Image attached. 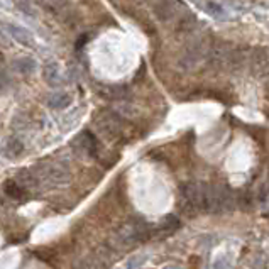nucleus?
<instances>
[{"instance_id": "nucleus-17", "label": "nucleus", "mask_w": 269, "mask_h": 269, "mask_svg": "<svg viewBox=\"0 0 269 269\" xmlns=\"http://www.w3.org/2000/svg\"><path fill=\"white\" fill-rule=\"evenodd\" d=\"M14 5L17 7L19 12H22L24 15H27V17H38V12H36L34 5L30 0H14Z\"/></svg>"}, {"instance_id": "nucleus-9", "label": "nucleus", "mask_w": 269, "mask_h": 269, "mask_svg": "<svg viewBox=\"0 0 269 269\" xmlns=\"http://www.w3.org/2000/svg\"><path fill=\"white\" fill-rule=\"evenodd\" d=\"M73 144H75L76 149H80L81 152H85L86 156H95L96 149H98V144H96L95 136L91 134V132H88V130L81 132V134L75 139Z\"/></svg>"}, {"instance_id": "nucleus-3", "label": "nucleus", "mask_w": 269, "mask_h": 269, "mask_svg": "<svg viewBox=\"0 0 269 269\" xmlns=\"http://www.w3.org/2000/svg\"><path fill=\"white\" fill-rule=\"evenodd\" d=\"M41 180H43L48 186H64L68 185L71 176L70 171L63 166H48L41 171Z\"/></svg>"}, {"instance_id": "nucleus-14", "label": "nucleus", "mask_w": 269, "mask_h": 269, "mask_svg": "<svg viewBox=\"0 0 269 269\" xmlns=\"http://www.w3.org/2000/svg\"><path fill=\"white\" fill-rule=\"evenodd\" d=\"M196 27V19H195V15H191V14H186L185 17H181L180 20H178V25H176V30L180 34H191L193 32V29Z\"/></svg>"}, {"instance_id": "nucleus-18", "label": "nucleus", "mask_w": 269, "mask_h": 269, "mask_svg": "<svg viewBox=\"0 0 269 269\" xmlns=\"http://www.w3.org/2000/svg\"><path fill=\"white\" fill-rule=\"evenodd\" d=\"M180 227V220L175 217V215H166L164 220L161 222V227H159V230H164V232H173V230H176V228Z\"/></svg>"}, {"instance_id": "nucleus-4", "label": "nucleus", "mask_w": 269, "mask_h": 269, "mask_svg": "<svg viewBox=\"0 0 269 269\" xmlns=\"http://www.w3.org/2000/svg\"><path fill=\"white\" fill-rule=\"evenodd\" d=\"M181 9L183 5L178 0H156L154 2V14L162 22H170V20L178 17Z\"/></svg>"}, {"instance_id": "nucleus-13", "label": "nucleus", "mask_w": 269, "mask_h": 269, "mask_svg": "<svg viewBox=\"0 0 269 269\" xmlns=\"http://www.w3.org/2000/svg\"><path fill=\"white\" fill-rule=\"evenodd\" d=\"M15 181L19 183L20 186L24 188V190H27V188H34V186H38V183H39V178L34 175L32 171H29V170H22L17 175V178H15Z\"/></svg>"}, {"instance_id": "nucleus-15", "label": "nucleus", "mask_w": 269, "mask_h": 269, "mask_svg": "<svg viewBox=\"0 0 269 269\" xmlns=\"http://www.w3.org/2000/svg\"><path fill=\"white\" fill-rule=\"evenodd\" d=\"M24 152V142L17 137H10L5 144V154L9 157H19Z\"/></svg>"}, {"instance_id": "nucleus-2", "label": "nucleus", "mask_w": 269, "mask_h": 269, "mask_svg": "<svg viewBox=\"0 0 269 269\" xmlns=\"http://www.w3.org/2000/svg\"><path fill=\"white\" fill-rule=\"evenodd\" d=\"M205 193H207V183L190 181L181 186V195L185 198V203L190 208H195V210H203Z\"/></svg>"}, {"instance_id": "nucleus-24", "label": "nucleus", "mask_w": 269, "mask_h": 269, "mask_svg": "<svg viewBox=\"0 0 269 269\" xmlns=\"http://www.w3.org/2000/svg\"><path fill=\"white\" fill-rule=\"evenodd\" d=\"M0 61H2V54H0Z\"/></svg>"}, {"instance_id": "nucleus-11", "label": "nucleus", "mask_w": 269, "mask_h": 269, "mask_svg": "<svg viewBox=\"0 0 269 269\" xmlns=\"http://www.w3.org/2000/svg\"><path fill=\"white\" fill-rule=\"evenodd\" d=\"M71 104V95L68 91H56V93H51L48 96V107L54 110H61L66 109Z\"/></svg>"}, {"instance_id": "nucleus-10", "label": "nucleus", "mask_w": 269, "mask_h": 269, "mask_svg": "<svg viewBox=\"0 0 269 269\" xmlns=\"http://www.w3.org/2000/svg\"><path fill=\"white\" fill-rule=\"evenodd\" d=\"M7 30H9L10 39L17 41L19 44L25 46V48H34V36L30 34L25 27H20V25H15V24H9Z\"/></svg>"}, {"instance_id": "nucleus-7", "label": "nucleus", "mask_w": 269, "mask_h": 269, "mask_svg": "<svg viewBox=\"0 0 269 269\" xmlns=\"http://www.w3.org/2000/svg\"><path fill=\"white\" fill-rule=\"evenodd\" d=\"M38 2L61 20H70L73 17V10H71L68 0H38Z\"/></svg>"}, {"instance_id": "nucleus-6", "label": "nucleus", "mask_w": 269, "mask_h": 269, "mask_svg": "<svg viewBox=\"0 0 269 269\" xmlns=\"http://www.w3.org/2000/svg\"><path fill=\"white\" fill-rule=\"evenodd\" d=\"M96 127L100 129V132H104L105 136L109 137H119L122 132V124L119 120V117L114 114H102L98 119H96Z\"/></svg>"}, {"instance_id": "nucleus-20", "label": "nucleus", "mask_w": 269, "mask_h": 269, "mask_svg": "<svg viewBox=\"0 0 269 269\" xmlns=\"http://www.w3.org/2000/svg\"><path fill=\"white\" fill-rule=\"evenodd\" d=\"M207 7H208L207 10L213 15V17H217V15H222V7H220V5L210 2V4H207Z\"/></svg>"}, {"instance_id": "nucleus-5", "label": "nucleus", "mask_w": 269, "mask_h": 269, "mask_svg": "<svg viewBox=\"0 0 269 269\" xmlns=\"http://www.w3.org/2000/svg\"><path fill=\"white\" fill-rule=\"evenodd\" d=\"M249 64L256 76H269V51L256 49L249 53Z\"/></svg>"}, {"instance_id": "nucleus-23", "label": "nucleus", "mask_w": 269, "mask_h": 269, "mask_svg": "<svg viewBox=\"0 0 269 269\" xmlns=\"http://www.w3.org/2000/svg\"><path fill=\"white\" fill-rule=\"evenodd\" d=\"M164 269H181V267H178V266H167V267H164Z\"/></svg>"}, {"instance_id": "nucleus-12", "label": "nucleus", "mask_w": 269, "mask_h": 269, "mask_svg": "<svg viewBox=\"0 0 269 269\" xmlns=\"http://www.w3.org/2000/svg\"><path fill=\"white\" fill-rule=\"evenodd\" d=\"M12 68L17 71L19 75H30L36 70V61L32 58H17V59H14Z\"/></svg>"}, {"instance_id": "nucleus-19", "label": "nucleus", "mask_w": 269, "mask_h": 269, "mask_svg": "<svg viewBox=\"0 0 269 269\" xmlns=\"http://www.w3.org/2000/svg\"><path fill=\"white\" fill-rule=\"evenodd\" d=\"M144 262H146V257H144V256L130 257V261L127 262V269H139Z\"/></svg>"}, {"instance_id": "nucleus-16", "label": "nucleus", "mask_w": 269, "mask_h": 269, "mask_svg": "<svg viewBox=\"0 0 269 269\" xmlns=\"http://www.w3.org/2000/svg\"><path fill=\"white\" fill-rule=\"evenodd\" d=\"M4 190L9 195V198H12V200H24L25 198V190L17 181H7L4 185Z\"/></svg>"}, {"instance_id": "nucleus-1", "label": "nucleus", "mask_w": 269, "mask_h": 269, "mask_svg": "<svg viewBox=\"0 0 269 269\" xmlns=\"http://www.w3.org/2000/svg\"><path fill=\"white\" fill-rule=\"evenodd\" d=\"M208 48H210V46H207L200 39L191 41V43L186 46L183 56L180 58V66H181V68H185V70L195 68V66L200 63L205 56H208Z\"/></svg>"}, {"instance_id": "nucleus-8", "label": "nucleus", "mask_w": 269, "mask_h": 269, "mask_svg": "<svg viewBox=\"0 0 269 269\" xmlns=\"http://www.w3.org/2000/svg\"><path fill=\"white\" fill-rule=\"evenodd\" d=\"M43 78L51 88H58L63 85V73L56 61H46V64L43 66Z\"/></svg>"}, {"instance_id": "nucleus-21", "label": "nucleus", "mask_w": 269, "mask_h": 269, "mask_svg": "<svg viewBox=\"0 0 269 269\" xmlns=\"http://www.w3.org/2000/svg\"><path fill=\"white\" fill-rule=\"evenodd\" d=\"M9 39H10V36H9V30H7V25L0 24V43L7 44Z\"/></svg>"}, {"instance_id": "nucleus-22", "label": "nucleus", "mask_w": 269, "mask_h": 269, "mask_svg": "<svg viewBox=\"0 0 269 269\" xmlns=\"http://www.w3.org/2000/svg\"><path fill=\"white\" fill-rule=\"evenodd\" d=\"M228 261L225 257H218L215 262H213V269H228Z\"/></svg>"}]
</instances>
